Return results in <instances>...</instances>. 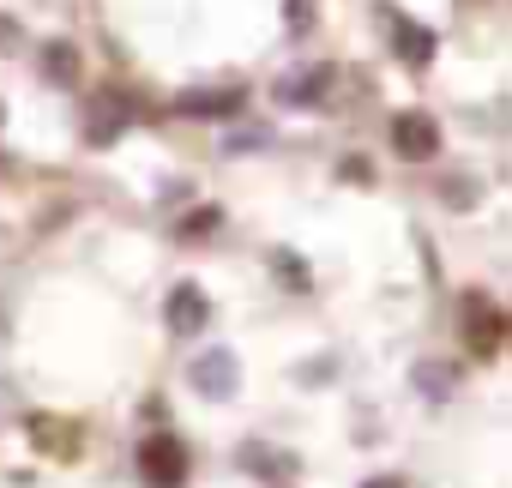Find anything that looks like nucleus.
<instances>
[{"instance_id":"14","label":"nucleus","mask_w":512,"mask_h":488,"mask_svg":"<svg viewBox=\"0 0 512 488\" xmlns=\"http://www.w3.org/2000/svg\"><path fill=\"white\" fill-rule=\"evenodd\" d=\"M0 43H13V25H7V19H0Z\"/></svg>"},{"instance_id":"13","label":"nucleus","mask_w":512,"mask_h":488,"mask_svg":"<svg viewBox=\"0 0 512 488\" xmlns=\"http://www.w3.org/2000/svg\"><path fill=\"white\" fill-rule=\"evenodd\" d=\"M362 488H404V482H398V476H368Z\"/></svg>"},{"instance_id":"8","label":"nucleus","mask_w":512,"mask_h":488,"mask_svg":"<svg viewBox=\"0 0 512 488\" xmlns=\"http://www.w3.org/2000/svg\"><path fill=\"white\" fill-rule=\"evenodd\" d=\"M43 73H49L55 85H79V49H73V43H49V49H43Z\"/></svg>"},{"instance_id":"9","label":"nucleus","mask_w":512,"mask_h":488,"mask_svg":"<svg viewBox=\"0 0 512 488\" xmlns=\"http://www.w3.org/2000/svg\"><path fill=\"white\" fill-rule=\"evenodd\" d=\"M241 103V91H199V97H181V115H229Z\"/></svg>"},{"instance_id":"6","label":"nucleus","mask_w":512,"mask_h":488,"mask_svg":"<svg viewBox=\"0 0 512 488\" xmlns=\"http://www.w3.org/2000/svg\"><path fill=\"white\" fill-rule=\"evenodd\" d=\"M31 440H37V446H49L55 458H73V452L85 446V434H79L73 422H61V416H31Z\"/></svg>"},{"instance_id":"3","label":"nucleus","mask_w":512,"mask_h":488,"mask_svg":"<svg viewBox=\"0 0 512 488\" xmlns=\"http://www.w3.org/2000/svg\"><path fill=\"white\" fill-rule=\"evenodd\" d=\"M458 320H464V332H470V350H476V356H494V350H500L506 320H500V308H494L488 296H464Z\"/></svg>"},{"instance_id":"7","label":"nucleus","mask_w":512,"mask_h":488,"mask_svg":"<svg viewBox=\"0 0 512 488\" xmlns=\"http://www.w3.org/2000/svg\"><path fill=\"white\" fill-rule=\"evenodd\" d=\"M392 37H398V55H404L410 67H428V61H434V37H428L422 25H404V19H392Z\"/></svg>"},{"instance_id":"1","label":"nucleus","mask_w":512,"mask_h":488,"mask_svg":"<svg viewBox=\"0 0 512 488\" xmlns=\"http://www.w3.org/2000/svg\"><path fill=\"white\" fill-rule=\"evenodd\" d=\"M139 476H145L151 488H181V482H187V452H181V440H175V434H151V440L139 446Z\"/></svg>"},{"instance_id":"4","label":"nucleus","mask_w":512,"mask_h":488,"mask_svg":"<svg viewBox=\"0 0 512 488\" xmlns=\"http://www.w3.org/2000/svg\"><path fill=\"white\" fill-rule=\"evenodd\" d=\"M187 380H193V392H205V398H229L235 380H241V362H235L229 350H205V356L187 368Z\"/></svg>"},{"instance_id":"11","label":"nucleus","mask_w":512,"mask_h":488,"mask_svg":"<svg viewBox=\"0 0 512 488\" xmlns=\"http://www.w3.org/2000/svg\"><path fill=\"white\" fill-rule=\"evenodd\" d=\"M241 464H247V470H266V476H272V470H290V458H284V452H266V446H247Z\"/></svg>"},{"instance_id":"2","label":"nucleus","mask_w":512,"mask_h":488,"mask_svg":"<svg viewBox=\"0 0 512 488\" xmlns=\"http://www.w3.org/2000/svg\"><path fill=\"white\" fill-rule=\"evenodd\" d=\"M392 151L410 157V163H428V157L440 151V127H434V115H422V109L398 115V121H392Z\"/></svg>"},{"instance_id":"10","label":"nucleus","mask_w":512,"mask_h":488,"mask_svg":"<svg viewBox=\"0 0 512 488\" xmlns=\"http://www.w3.org/2000/svg\"><path fill=\"white\" fill-rule=\"evenodd\" d=\"M121 121H127V109H121V103H115V97H103V103H97V109H91V139H97V145H109V139H115V127H121Z\"/></svg>"},{"instance_id":"12","label":"nucleus","mask_w":512,"mask_h":488,"mask_svg":"<svg viewBox=\"0 0 512 488\" xmlns=\"http://www.w3.org/2000/svg\"><path fill=\"white\" fill-rule=\"evenodd\" d=\"M416 380H422V386H428L434 398H446V380H452V374H446L440 362H428V368H416Z\"/></svg>"},{"instance_id":"5","label":"nucleus","mask_w":512,"mask_h":488,"mask_svg":"<svg viewBox=\"0 0 512 488\" xmlns=\"http://www.w3.org/2000/svg\"><path fill=\"white\" fill-rule=\"evenodd\" d=\"M163 314H169V332H175V338H193V332H205L211 302H205V290H199V284H175Z\"/></svg>"}]
</instances>
